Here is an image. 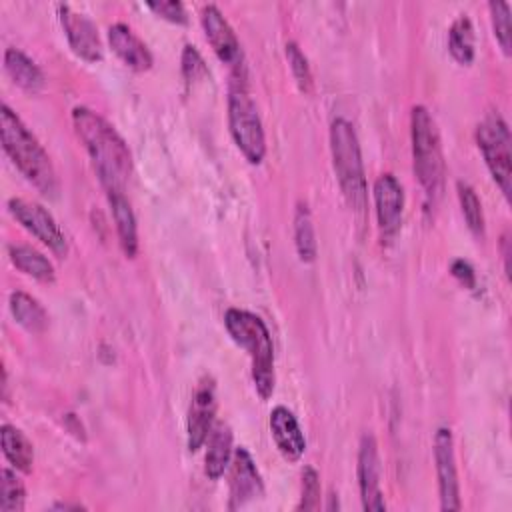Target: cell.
I'll use <instances>...</instances> for the list:
<instances>
[{"label": "cell", "instance_id": "cell-14", "mask_svg": "<svg viewBox=\"0 0 512 512\" xmlns=\"http://www.w3.org/2000/svg\"><path fill=\"white\" fill-rule=\"evenodd\" d=\"M58 16L74 54H78L88 62L100 60L102 44H100L96 24L86 14L76 12L70 4H58Z\"/></svg>", "mask_w": 512, "mask_h": 512}, {"label": "cell", "instance_id": "cell-9", "mask_svg": "<svg viewBox=\"0 0 512 512\" xmlns=\"http://www.w3.org/2000/svg\"><path fill=\"white\" fill-rule=\"evenodd\" d=\"M200 22H202L206 40L216 52V56L234 70V76L244 74V58H242L238 36L232 30L230 22L220 12V8L214 4H206L200 12Z\"/></svg>", "mask_w": 512, "mask_h": 512}, {"label": "cell", "instance_id": "cell-20", "mask_svg": "<svg viewBox=\"0 0 512 512\" xmlns=\"http://www.w3.org/2000/svg\"><path fill=\"white\" fill-rule=\"evenodd\" d=\"M0 442L4 458L20 472L28 474L34 464V446L26 438L22 430H18L12 424H2L0 428Z\"/></svg>", "mask_w": 512, "mask_h": 512}, {"label": "cell", "instance_id": "cell-33", "mask_svg": "<svg viewBox=\"0 0 512 512\" xmlns=\"http://www.w3.org/2000/svg\"><path fill=\"white\" fill-rule=\"evenodd\" d=\"M450 272H452V276H454L460 284H464L466 288H474V286H476L474 268H472L466 260H454Z\"/></svg>", "mask_w": 512, "mask_h": 512}, {"label": "cell", "instance_id": "cell-6", "mask_svg": "<svg viewBox=\"0 0 512 512\" xmlns=\"http://www.w3.org/2000/svg\"><path fill=\"white\" fill-rule=\"evenodd\" d=\"M244 74L234 76L228 92V126L230 134L250 164H260L266 154V138L262 120L254 100L250 98Z\"/></svg>", "mask_w": 512, "mask_h": 512}, {"label": "cell", "instance_id": "cell-7", "mask_svg": "<svg viewBox=\"0 0 512 512\" xmlns=\"http://www.w3.org/2000/svg\"><path fill=\"white\" fill-rule=\"evenodd\" d=\"M476 142L484 156V162L500 186L504 196H510L512 182V154H510V130L498 112H490L476 128Z\"/></svg>", "mask_w": 512, "mask_h": 512}, {"label": "cell", "instance_id": "cell-10", "mask_svg": "<svg viewBox=\"0 0 512 512\" xmlns=\"http://www.w3.org/2000/svg\"><path fill=\"white\" fill-rule=\"evenodd\" d=\"M216 386L210 376H202L192 394V402L188 408L186 420V438L188 450L196 452L206 442L216 416Z\"/></svg>", "mask_w": 512, "mask_h": 512}, {"label": "cell", "instance_id": "cell-30", "mask_svg": "<svg viewBox=\"0 0 512 512\" xmlns=\"http://www.w3.org/2000/svg\"><path fill=\"white\" fill-rule=\"evenodd\" d=\"M320 504V476L312 466H306L302 472V496L298 510H316Z\"/></svg>", "mask_w": 512, "mask_h": 512}, {"label": "cell", "instance_id": "cell-5", "mask_svg": "<svg viewBox=\"0 0 512 512\" xmlns=\"http://www.w3.org/2000/svg\"><path fill=\"white\" fill-rule=\"evenodd\" d=\"M330 152L342 194L356 212H362L368 200L366 174L356 130L346 118H334L330 124Z\"/></svg>", "mask_w": 512, "mask_h": 512}, {"label": "cell", "instance_id": "cell-23", "mask_svg": "<svg viewBox=\"0 0 512 512\" xmlns=\"http://www.w3.org/2000/svg\"><path fill=\"white\" fill-rule=\"evenodd\" d=\"M8 254H10L12 264L20 272H24V274H28L36 280H42V282H52L54 280L52 262L42 252H38L36 248L26 246V244H12V246H8Z\"/></svg>", "mask_w": 512, "mask_h": 512}, {"label": "cell", "instance_id": "cell-17", "mask_svg": "<svg viewBox=\"0 0 512 512\" xmlns=\"http://www.w3.org/2000/svg\"><path fill=\"white\" fill-rule=\"evenodd\" d=\"M108 42L114 54L132 70L144 72L152 66V54L148 46L134 34V30L124 24L116 22L108 28Z\"/></svg>", "mask_w": 512, "mask_h": 512}, {"label": "cell", "instance_id": "cell-29", "mask_svg": "<svg viewBox=\"0 0 512 512\" xmlns=\"http://www.w3.org/2000/svg\"><path fill=\"white\" fill-rule=\"evenodd\" d=\"M286 60H288V66L292 70V76H294L298 88L302 92H310L312 90V72L308 66V58L304 56V52L300 50V46L296 42H286Z\"/></svg>", "mask_w": 512, "mask_h": 512}, {"label": "cell", "instance_id": "cell-15", "mask_svg": "<svg viewBox=\"0 0 512 512\" xmlns=\"http://www.w3.org/2000/svg\"><path fill=\"white\" fill-rule=\"evenodd\" d=\"M374 206L378 228L384 238H392L402 222L404 190L394 174H380L374 182Z\"/></svg>", "mask_w": 512, "mask_h": 512}, {"label": "cell", "instance_id": "cell-3", "mask_svg": "<svg viewBox=\"0 0 512 512\" xmlns=\"http://www.w3.org/2000/svg\"><path fill=\"white\" fill-rule=\"evenodd\" d=\"M224 326L230 338L250 356L254 388L262 400H268L274 392L276 376L272 336L264 320L248 310L228 308L224 314Z\"/></svg>", "mask_w": 512, "mask_h": 512}, {"label": "cell", "instance_id": "cell-26", "mask_svg": "<svg viewBox=\"0 0 512 512\" xmlns=\"http://www.w3.org/2000/svg\"><path fill=\"white\" fill-rule=\"evenodd\" d=\"M456 194H458V202L468 228L472 230L474 236H484V212H482V204L476 190L468 182L458 180Z\"/></svg>", "mask_w": 512, "mask_h": 512}, {"label": "cell", "instance_id": "cell-27", "mask_svg": "<svg viewBox=\"0 0 512 512\" xmlns=\"http://www.w3.org/2000/svg\"><path fill=\"white\" fill-rule=\"evenodd\" d=\"M26 502V490L22 480L10 468H2V512H22Z\"/></svg>", "mask_w": 512, "mask_h": 512}, {"label": "cell", "instance_id": "cell-12", "mask_svg": "<svg viewBox=\"0 0 512 512\" xmlns=\"http://www.w3.org/2000/svg\"><path fill=\"white\" fill-rule=\"evenodd\" d=\"M264 494L262 476L254 464V458L246 448H236L230 460V496L228 508L236 510Z\"/></svg>", "mask_w": 512, "mask_h": 512}, {"label": "cell", "instance_id": "cell-25", "mask_svg": "<svg viewBox=\"0 0 512 512\" xmlns=\"http://www.w3.org/2000/svg\"><path fill=\"white\" fill-rule=\"evenodd\" d=\"M294 244L302 262H314L316 258V234L312 214L304 202L296 204L294 212Z\"/></svg>", "mask_w": 512, "mask_h": 512}, {"label": "cell", "instance_id": "cell-21", "mask_svg": "<svg viewBox=\"0 0 512 512\" xmlns=\"http://www.w3.org/2000/svg\"><path fill=\"white\" fill-rule=\"evenodd\" d=\"M4 68L8 76L28 92H38L44 86V76L36 62L18 48H8L4 52Z\"/></svg>", "mask_w": 512, "mask_h": 512}, {"label": "cell", "instance_id": "cell-13", "mask_svg": "<svg viewBox=\"0 0 512 512\" xmlns=\"http://www.w3.org/2000/svg\"><path fill=\"white\" fill-rule=\"evenodd\" d=\"M358 486L362 508L370 512L386 510V502L380 488V458L378 444L372 434H364L358 448Z\"/></svg>", "mask_w": 512, "mask_h": 512}, {"label": "cell", "instance_id": "cell-22", "mask_svg": "<svg viewBox=\"0 0 512 512\" xmlns=\"http://www.w3.org/2000/svg\"><path fill=\"white\" fill-rule=\"evenodd\" d=\"M10 312L14 316V320L26 328L28 332H44L46 326H48V314L44 310V306L30 294L22 292V290H16L10 294Z\"/></svg>", "mask_w": 512, "mask_h": 512}, {"label": "cell", "instance_id": "cell-16", "mask_svg": "<svg viewBox=\"0 0 512 512\" xmlns=\"http://www.w3.org/2000/svg\"><path fill=\"white\" fill-rule=\"evenodd\" d=\"M270 434L284 460L298 462L306 450V438L296 416L286 406H276L270 412Z\"/></svg>", "mask_w": 512, "mask_h": 512}, {"label": "cell", "instance_id": "cell-2", "mask_svg": "<svg viewBox=\"0 0 512 512\" xmlns=\"http://www.w3.org/2000/svg\"><path fill=\"white\" fill-rule=\"evenodd\" d=\"M0 136L4 152L22 172V176L42 194L56 196L58 178L50 156L8 104H2L0 108Z\"/></svg>", "mask_w": 512, "mask_h": 512}, {"label": "cell", "instance_id": "cell-11", "mask_svg": "<svg viewBox=\"0 0 512 512\" xmlns=\"http://www.w3.org/2000/svg\"><path fill=\"white\" fill-rule=\"evenodd\" d=\"M434 462L438 476L440 508L442 510H460V488L458 472L454 458V438L450 428L442 426L434 434Z\"/></svg>", "mask_w": 512, "mask_h": 512}, {"label": "cell", "instance_id": "cell-1", "mask_svg": "<svg viewBox=\"0 0 512 512\" xmlns=\"http://www.w3.org/2000/svg\"><path fill=\"white\" fill-rule=\"evenodd\" d=\"M72 124L106 194L124 192L132 172V156L124 138L106 118L86 106L72 110Z\"/></svg>", "mask_w": 512, "mask_h": 512}, {"label": "cell", "instance_id": "cell-19", "mask_svg": "<svg viewBox=\"0 0 512 512\" xmlns=\"http://www.w3.org/2000/svg\"><path fill=\"white\" fill-rule=\"evenodd\" d=\"M108 202L112 208V218L116 224L118 240L128 258H134L138 252V228H136V216L132 212V206L124 192L108 194Z\"/></svg>", "mask_w": 512, "mask_h": 512}, {"label": "cell", "instance_id": "cell-18", "mask_svg": "<svg viewBox=\"0 0 512 512\" xmlns=\"http://www.w3.org/2000/svg\"><path fill=\"white\" fill-rule=\"evenodd\" d=\"M208 448L204 456V472L210 480H218L224 470L230 466L234 448H232V430L226 422H214L208 438Z\"/></svg>", "mask_w": 512, "mask_h": 512}, {"label": "cell", "instance_id": "cell-32", "mask_svg": "<svg viewBox=\"0 0 512 512\" xmlns=\"http://www.w3.org/2000/svg\"><path fill=\"white\" fill-rule=\"evenodd\" d=\"M146 6H148L152 12H156L158 16H162V18L174 22V24H186V20H188L182 2H176V0H160V2H148Z\"/></svg>", "mask_w": 512, "mask_h": 512}, {"label": "cell", "instance_id": "cell-8", "mask_svg": "<svg viewBox=\"0 0 512 512\" xmlns=\"http://www.w3.org/2000/svg\"><path fill=\"white\" fill-rule=\"evenodd\" d=\"M8 210L22 224L24 230L36 236L56 256H64L68 252V242L64 232L60 230L54 216L42 204L26 198H10Z\"/></svg>", "mask_w": 512, "mask_h": 512}, {"label": "cell", "instance_id": "cell-28", "mask_svg": "<svg viewBox=\"0 0 512 512\" xmlns=\"http://www.w3.org/2000/svg\"><path fill=\"white\" fill-rule=\"evenodd\" d=\"M490 10V18H492V28H494V36L500 44V48L504 50V54L508 56L512 52V24H510V6L502 0H492L488 4Z\"/></svg>", "mask_w": 512, "mask_h": 512}, {"label": "cell", "instance_id": "cell-31", "mask_svg": "<svg viewBox=\"0 0 512 512\" xmlns=\"http://www.w3.org/2000/svg\"><path fill=\"white\" fill-rule=\"evenodd\" d=\"M182 74H184L186 82H190V84L198 82L200 78H204L208 74L204 58L192 44H186L182 50Z\"/></svg>", "mask_w": 512, "mask_h": 512}, {"label": "cell", "instance_id": "cell-4", "mask_svg": "<svg viewBox=\"0 0 512 512\" xmlns=\"http://www.w3.org/2000/svg\"><path fill=\"white\" fill-rule=\"evenodd\" d=\"M410 140H412V164L414 174L430 202L442 192L444 182V158L440 146V134L436 122L426 106L418 104L410 112Z\"/></svg>", "mask_w": 512, "mask_h": 512}, {"label": "cell", "instance_id": "cell-24", "mask_svg": "<svg viewBox=\"0 0 512 512\" xmlns=\"http://www.w3.org/2000/svg\"><path fill=\"white\" fill-rule=\"evenodd\" d=\"M448 50L458 64H470L474 60V26L468 16H458L448 30Z\"/></svg>", "mask_w": 512, "mask_h": 512}]
</instances>
